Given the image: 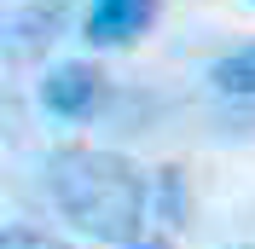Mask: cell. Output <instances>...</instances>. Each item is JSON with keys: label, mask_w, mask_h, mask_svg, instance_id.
<instances>
[{"label": "cell", "mask_w": 255, "mask_h": 249, "mask_svg": "<svg viewBox=\"0 0 255 249\" xmlns=\"http://www.w3.org/2000/svg\"><path fill=\"white\" fill-rule=\"evenodd\" d=\"M47 191L58 215L76 232L99 244H139L145 220H151V174L122 151H99V145H64L47 156Z\"/></svg>", "instance_id": "obj_1"}, {"label": "cell", "mask_w": 255, "mask_h": 249, "mask_svg": "<svg viewBox=\"0 0 255 249\" xmlns=\"http://www.w3.org/2000/svg\"><path fill=\"white\" fill-rule=\"evenodd\" d=\"M162 0H93L81 17V41L87 47H133L151 23H157Z\"/></svg>", "instance_id": "obj_2"}, {"label": "cell", "mask_w": 255, "mask_h": 249, "mask_svg": "<svg viewBox=\"0 0 255 249\" xmlns=\"http://www.w3.org/2000/svg\"><path fill=\"white\" fill-rule=\"evenodd\" d=\"M99 93H105V76H99V64H87V58H64V64H52L47 76H41V105H47L52 116H64V122L87 116V110L99 105Z\"/></svg>", "instance_id": "obj_3"}, {"label": "cell", "mask_w": 255, "mask_h": 249, "mask_svg": "<svg viewBox=\"0 0 255 249\" xmlns=\"http://www.w3.org/2000/svg\"><path fill=\"white\" fill-rule=\"evenodd\" d=\"M64 29V12L58 6H23V12H12V23H6V58H35L41 47H52Z\"/></svg>", "instance_id": "obj_4"}, {"label": "cell", "mask_w": 255, "mask_h": 249, "mask_svg": "<svg viewBox=\"0 0 255 249\" xmlns=\"http://www.w3.org/2000/svg\"><path fill=\"white\" fill-rule=\"evenodd\" d=\"M209 81H215L221 93H232V99H255V41L221 52V58H215V70H209Z\"/></svg>", "instance_id": "obj_5"}, {"label": "cell", "mask_w": 255, "mask_h": 249, "mask_svg": "<svg viewBox=\"0 0 255 249\" xmlns=\"http://www.w3.org/2000/svg\"><path fill=\"white\" fill-rule=\"evenodd\" d=\"M180 186H186V168H157V215H162V226H186Z\"/></svg>", "instance_id": "obj_6"}, {"label": "cell", "mask_w": 255, "mask_h": 249, "mask_svg": "<svg viewBox=\"0 0 255 249\" xmlns=\"http://www.w3.org/2000/svg\"><path fill=\"white\" fill-rule=\"evenodd\" d=\"M0 249H70V244L52 238V232H35V226H6L0 232Z\"/></svg>", "instance_id": "obj_7"}, {"label": "cell", "mask_w": 255, "mask_h": 249, "mask_svg": "<svg viewBox=\"0 0 255 249\" xmlns=\"http://www.w3.org/2000/svg\"><path fill=\"white\" fill-rule=\"evenodd\" d=\"M128 249H162V244H151V238H139V244H128Z\"/></svg>", "instance_id": "obj_8"}, {"label": "cell", "mask_w": 255, "mask_h": 249, "mask_svg": "<svg viewBox=\"0 0 255 249\" xmlns=\"http://www.w3.org/2000/svg\"><path fill=\"white\" fill-rule=\"evenodd\" d=\"M250 6H255V0H250Z\"/></svg>", "instance_id": "obj_9"}]
</instances>
